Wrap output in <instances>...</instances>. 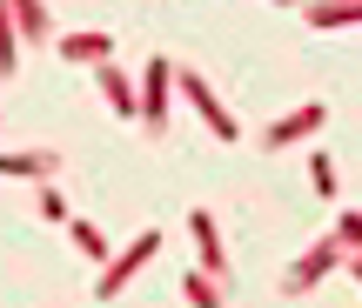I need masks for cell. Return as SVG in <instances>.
<instances>
[{"label": "cell", "instance_id": "1", "mask_svg": "<svg viewBox=\"0 0 362 308\" xmlns=\"http://www.w3.org/2000/svg\"><path fill=\"white\" fill-rule=\"evenodd\" d=\"M168 94H175V61L155 54V61L141 67V88H134V121H141L148 134H168Z\"/></svg>", "mask_w": 362, "mask_h": 308}, {"label": "cell", "instance_id": "2", "mask_svg": "<svg viewBox=\"0 0 362 308\" xmlns=\"http://www.w3.org/2000/svg\"><path fill=\"white\" fill-rule=\"evenodd\" d=\"M155 248H161V228L134 235V248H128V255H107V261H101V282H94V302H115L121 288H128V275H141L148 261H155Z\"/></svg>", "mask_w": 362, "mask_h": 308}, {"label": "cell", "instance_id": "3", "mask_svg": "<svg viewBox=\"0 0 362 308\" xmlns=\"http://www.w3.org/2000/svg\"><path fill=\"white\" fill-rule=\"evenodd\" d=\"M175 88L188 94V101H194V114H202L208 128H215V141H235V134H242V128H235V114L215 101V88H208V81L194 74V67H175Z\"/></svg>", "mask_w": 362, "mask_h": 308}, {"label": "cell", "instance_id": "4", "mask_svg": "<svg viewBox=\"0 0 362 308\" xmlns=\"http://www.w3.org/2000/svg\"><path fill=\"white\" fill-rule=\"evenodd\" d=\"M329 268H342V242H336V235H329V242H315V248H309V255H302V261H296V268H288V275H282V295H309V288H315V282H322V275H329Z\"/></svg>", "mask_w": 362, "mask_h": 308}, {"label": "cell", "instance_id": "5", "mask_svg": "<svg viewBox=\"0 0 362 308\" xmlns=\"http://www.w3.org/2000/svg\"><path fill=\"white\" fill-rule=\"evenodd\" d=\"M322 121H329V107H322V101H302L296 114H282V121H269V128H262V148H296L302 134H315Z\"/></svg>", "mask_w": 362, "mask_h": 308}, {"label": "cell", "instance_id": "6", "mask_svg": "<svg viewBox=\"0 0 362 308\" xmlns=\"http://www.w3.org/2000/svg\"><path fill=\"white\" fill-rule=\"evenodd\" d=\"M188 235H194V248H202V268L215 275V282H228V248H221V235H215V215H208V208H194L188 215Z\"/></svg>", "mask_w": 362, "mask_h": 308}, {"label": "cell", "instance_id": "7", "mask_svg": "<svg viewBox=\"0 0 362 308\" xmlns=\"http://www.w3.org/2000/svg\"><path fill=\"white\" fill-rule=\"evenodd\" d=\"M94 81H101V101L115 107L121 121H134V81L115 67V54H107V61H94Z\"/></svg>", "mask_w": 362, "mask_h": 308}, {"label": "cell", "instance_id": "8", "mask_svg": "<svg viewBox=\"0 0 362 308\" xmlns=\"http://www.w3.org/2000/svg\"><path fill=\"white\" fill-rule=\"evenodd\" d=\"M54 167H61V154H47V148H34V154H0V174H13V181H47Z\"/></svg>", "mask_w": 362, "mask_h": 308}, {"label": "cell", "instance_id": "9", "mask_svg": "<svg viewBox=\"0 0 362 308\" xmlns=\"http://www.w3.org/2000/svg\"><path fill=\"white\" fill-rule=\"evenodd\" d=\"M309 27H362V0H309Z\"/></svg>", "mask_w": 362, "mask_h": 308}, {"label": "cell", "instance_id": "10", "mask_svg": "<svg viewBox=\"0 0 362 308\" xmlns=\"http://www.w3.org/2000/svg\"><path fill=\"white\" fill-rule=\"evenodd\" d=\"M54 47H61L67 54V61H107V54H115V40H107V34H54Z\"/></svg>", "mask_w": 362, "mask_h": 308}, {"label": "cell", "instance_id": "11", "mask_svg": "<svg viewBox=\"0 0 362 308\" xmlns=\"http://www.w3.org/2000/svg\"><path fill=\"white\" fill-rule=\"evenodd\" d=\"M13 7V27L27 40H54V20H47V0H7Z\"/></svg>", "mask_w": 362, "mask_h": 308}, {"label": "cell", "instance_id": "12", "mask_svg": "<svg viewBox=\"0 0 362 308\" xmlns=\"http://www.w3.org/2000/svg\"><path fill=\"white\" fill-rule=\"evenodd\" d=\"M13 67H21V27H13V7L0 0V81H13Z\"/></svg>", "mask_w": 362, "mask_h": 308}, {"label": "cell", "instance_id": "13", "mask_svg": "<svg viewBox=\"0 0 362 308\" xmlns=\"http://www.w3.org/2000/svg\"><path fill=\"white\" fill-rule=\"evenodd\" d=\"M67 242H74L88 261H107V235L94 228V221H67Z\"/></svg>", "mask_w": 362, "mask_h": 308}, {"label": "cell", "instance_id": "14", "mask_svg": "<svg viewBox=\"0 0 362 308\" xmlns=\"http://www.w3.org/2000/svg\"><path fill=\"white\" fill-rule=\"evenodd\" d=\"M181 295H188L194 308H215V302H221V282H215L208 268H202V275H181Z\"/></svg>", "mask_w": 362, "mask_h": 308}, {"label": "cell", "instance_id": "15", "mask_svg": "<svg viewBox=\"0 0 362 308\" xmlns=\"http://www.w3.org/2000/svg\"><path fill=\"white\" fill-rule=\"evenodd\" d=\"M309 181H315L322 201H336V161H329V154H309Z\"/></svg>", "mask_w": 362, "mask_h": 308}, {"label": "cell", "instance_id": "16", "mask_svg": "<svg viewBox=\"0 0 362 308\" xmlns=\"http://www.w3.org/2000/svg\"><path fill=\"white\" fill-rule=\"evenodd\" d=\"M34 208H40L47 221H67V194H61V188H40V194H34Z\"/></svg>", "mask_w": 362, "mask_h": 308}, {"label": "cell", "instance_id": "17", "mask_svg": "<svg viewBox=\"0 0 362 308\" xmlns=\"http://www.w3.org/2000/svg\"><path fill=\"white\" fill-rule=\"evenodd\" d=\"M336 242H342V248H362V215H342V221H336Z\"/></svg>", "mask_w": 362, "mask_h": 308}, {"label": "cell", "instance_id": "18", "mask_svg": "<svg viewBox=\"0 0 362 308\" xmlns=\"http://www.w3.org/2000/svg\"><path fill=\"white\" fill-rule=\"evenodd\" d=\"M342 268H349V275H356V288H362V248H356V255L342 248Z\"/></svg>", "mask_w": 362, "mask_h": 308}, {"label": "cell", "instance_id": "19", "mask_svg": "<svg viewBox=\"0 0 362 308\" xmlns=\"http://www.w3.org/2000/svg\"><path fill=\"white\" fill-rule=\"evenodd\" d=\"M275 7H288V0H275Z\"/></svg>", "mask_w": 362, "mask_h": 308}]
</instances>
